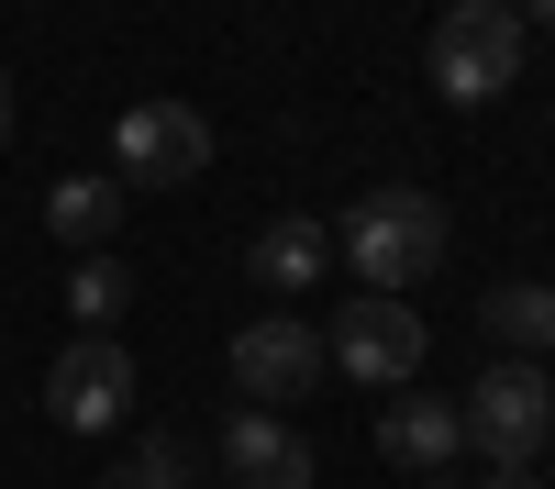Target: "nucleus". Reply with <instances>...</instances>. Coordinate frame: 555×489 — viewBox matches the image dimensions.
<instances>
[{"label":"nucleus","mask_w":555,"mask_h":489,"mask_svg":"<svg viewBox=\"0 0 555 489\" xmlns=\"http://www.w3.org/2000/svg\"><path fill=\"white\" fill-rule=\"evenodd\" d=\"M133 489H190V445H178V434H156V445H133Z\"/></svg>","instance_id":"nucleus-14"},{"label":"nucleus","mask_w":555,"mask_h":489,"mask_svg":"<svg viewBox=\"0 0 555 489\" xmlns=\"http://www.w3.org/2000/svg\"><path fill=\"white\" fill-rule=\"evenodd\" d=\"M322 323H300V311H256V323L234 334V389L256 400V412H289V400L322 389Z\"/></svg>","instance_id":"nucleus-6"},{"label":"nucleus","mask_w":555,"mask_h":489,"mask_svg":"<svg viewBox=\"0 0 555 489\" xmlns=\"http://www.w3.org/2000/svg\"><path fill=\"white\" fill-rule=\"evenodd\" d=\"M455 445H467L455 400H434V389H389V412H378V456H389V467L434 478V467H455Z\"/></svg>","instance_id":"nucleus-10"},{"label":"nucleus","mask_w":555,"mask_h":489,"mask_svg":"<svg viewBox=\"0 0 555 489\" xmlns=\"http://www.w3.org/2000/svg\"><path fill=\"white\" fill-rule=\"evenodd\" d=\"M122 222H133V190H122V178H56V190H44V234H56L67 256H112Z\"/></svg>","instance_id":"nucleus-11"},{"label":"nucleus","mask_w":555,"mask_h":489,"mask_svg":"<svg viewBox=\"0 0 555 489\" xmlns=\"http://www.w3.org/2000/svg\"><path fill=\"white\" fill-rule=\"evenodd\" d=\"M489 489H544V478L533 467H489Z\"/></svg>","instance_id":"nucleus-15"},{"label":"nucleus","mask_w":555,"mask_h":489,"mask_svg":"<svg viewBox=\"0 0 555 489\" xmlns=\"http://www.w3.org/2000/svg\"><path fill=\"white\" fill-rule=\"evenodd\" d=\"M455 423H467V445H478L489 467H533V456H544V434H555V378L533 368V356H500V368L467 378Z\"/></svg>","instance_id":"nucleus-3"},{"label":"nucleus","mask_w":555,"mask_h":489,"mask_svg":"<svg viewBox=\"0 0 555 489\" xmlns=\"http://www.w3.org/2000/svg\"><path fill=\"white\" fill-rule=\"evenodd\" d=\"M411 489H467V478H455V467H434V478H411Z\"/></svg>","instance_id":"nucleus-17"},{"label":"nucleus","mask_w":555,"mask_h":489,"mask_svg":"<svg viewBox=\"0 0 555 489\" xmlns=\"http://www.w3.org/2000/svg\"><path fill=\"white\" fill-rule=\"evenodd\" d=\"M44 412H56L67 434H112V423L133 412V356H122L112 334H78V345L56 356V378H44Z\"/></svg>","instance_id":"nucleus-7"},{"label":"nucleus","mask_w":555,"mask_h":489,"mask_svg":"<svg viewBox=\"0 0 555 489\" xmlns=\"http://www.w3.org/2000/svg\"><path fill=\"white\" fill-rule=\"evenodd\" d=\"M245 279H256L267 300H300V289H322V279H334V222H311V211H278L267 234L245 245Z\"/></svg>","instance_id":"nucleus-9"},{"label":"nucleus","mask_w":555,"mask_h":489,"mask_svg":"<svg viewBox=\"0 0 555 489\" xmlns=\"http://www.w3.org/2000/svg\"><path fill=\"white\" fill-rule=\"evenodd\" d=\"M67 311H78L89 334H112L122 311H133V267H122V256H78V279H67Z\"/></svg>","instance_id":"nucleus-13"},{"label":"nucleus","mask_w":555,"mask_h":489,"mask_svg":"<svg viewBox=\"0 0 555 489\" xmlns=\"http://www.w3.org/2000/svg\"><path fill=\"white\" fill-rule=\"evenodd\" d=\"M478 323H489L500 356H533V368H544V356H555V289H544V279H500V289L478 300Z\"/></svg>","instance_id":"nucleus-12"},{"label":"nucleus","mask_w":555,"mask_h":489,"mask_svg":"<svg viewBox=\"0 0 555 489\" xmlns=\"http://www.w3.org/2000/svg\"><path fill=\"white\" fill-rule=\"evenodd\" d=\"M0 133H12V78H0Z\"/></svg>","instance_id":"nucleus-18"},{"label":"nucleus","mask_w":555,"mask_h":489,"mask_svg":"<svg viewBox=\"0 0 555 489\" xmlns=\"http://www.w3.org/2000/svg\"><path fill=\"white\" fill-rule=\"evenodd\" d=\"M334 256L356 267V289H378V300L423 289L434 267H444V201H434V190H366V201L334 222Z\"/></svg>","instance_id":"nucleus-1"},{"label":"nucleus","mask_w":555,"mask_h":489,"mask_svg":"<svg viewBox=\"0 0 555 489\" xmlns=\"http://www.w3.org/2000/svg\"><path fill=\"white\" fill-rule=\"evenodd\" d=\"M322 356H334V368H345L356 389H411V378H423V311L366 289V300H345V311H334Z\"/></svg>","instance_id":"nucleus-4"},{"label":"nucleus","mask_w":555,"mask_h":489,"mask_svg":"<svg viewBox=\"0 0 555 489\" xmlns=\"http://www.w3.org/2000/svg\"><path fill=\"white\" fill-rule=\"evenodd\" d=\"M423 78L444 89L455 112L500 101V89L522 78V23H512V0H455V12L423 34Z\"/></svg>","instance_id":"nucleus-2"},{"label":"nucleus","mask_w":555,"mask_h":489,"mask_svg":"<svg viewBox=\"0 0 555 489\" xmlns=\"http://www.w3.org/2000/svg\"><path fill=\"white\" fill-rule=\"evenodd\" d=\"M522 23H533V34H555V0H522Z\"/></svg>","instance_id":"nucleus-16"},{"label":"nucleus","mask_w":555,"mask_h":489,"mask_svg":"<svg viewBox=\"0 0 555 489\" xmlns=\"http://www.w3.org/2000/svg\"><path fill=\"white\" fill-rule=\"evenodd\" d=\"M311 434L289 412H256V400H234V423H222V478L234 489H311Z\"/></svg>","instance_id":"nucleus-8"},{"label":"nucleus","mask_w":555,"mask_h":489,"mask_svg":"<svg viewBox=\"0 0 555 489\" xmlns=\"http://www.w3.org/2000/svg\"><path fill=\"white\" fill-rule=\"evenodd\" d=\"M211 167V123L190 101H133L112 123V178L122 190H178V178H201Z\"/></svg>","instance_id":"nucleus-5"}]
</instances>
